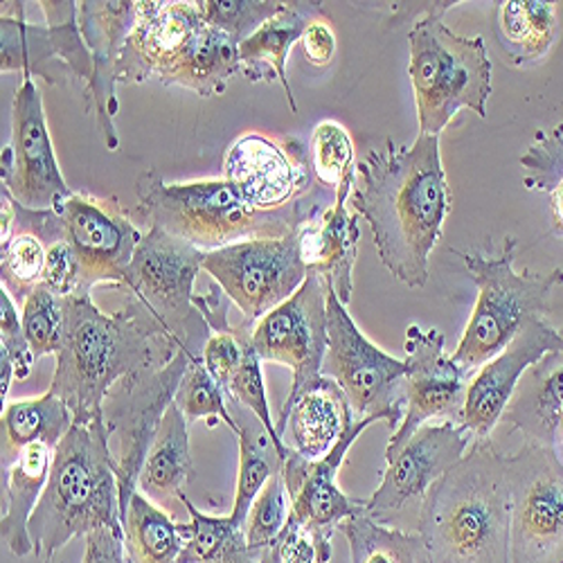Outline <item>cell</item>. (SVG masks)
Wrapping results in <instances>:
<instances>
[{
    "instance_id": "obj_1",
    "label": "cell",
    "mask_w": 563,
    "mask_h": 563,
    "mask_svg": "<svg viewBox=\"0 0 563 563\" xmlns=\"http://www.w3.org/2000/svg\"><path fill=\"white\" fill-rule=\"evenodd\" d=\"M372 230L382 264L408 289H424L429 260L451 214L440 135L419 133L404 147L386 140L356 167L350 197Z\"/></svg>"
},
{
    "instance_id": "obj_2",
    "label": "cell",
    "mask_w": 563,
    "mask_h": 563,
    "mask_svg": "<svg viewBox=\"0 0 563 563\" xmlns=\"http://www.w3.org/2000/svg\"><path fill=\"white\" fill-rule=\"evenodd\" d=\"M66 334L51 382L75 424H107L111 390L133 374L169 363L180 350L156 334L129 307L109 316L90 296L64 298Z\"/></svg>"
},
{
    "instance_id": "obj_3",
    "label": "cell",
    "mask_w": 563,
    "mask_h": 563,
    "mask_svg": "<svg viewBox=\"0 0 563 563\" xmlns=\"http://www.w3.org/2000/svg\"><path fill=\"white\" fill-rule=\"evenodd\" d=\"M509 514L507 453L483 440L421 498L417 532L431 563H509Z\"/></svg>"
},
{
    "instance_id": "obj_4",
    "label": "cell",
    "mask_w": 563,
    "mask_h": 563,
    "mask_svg": "<svg viewBox=\"0 0 563 563\" xmlns=\"http://www.w3.org/2000/svg\"><path fill=\"white\" fill-rule=\"evenodd\" d=\"M137 212L150 228L212 253L253 240L289 238L322 212V197L307 195L273 212L251 208L221 178L167 183L158 169H147L135 180Z\"/></svg>"
},
{
    "instance_id": "obj_5",
    "label": "cell",
    "mask_w": 563,
    "mask_h": 563,
    "mask_svg": "<svg viewBox=\"0 0 563 563\" xmlns=\"http://www.w3.org/2000/svg\"><path fill=\"white\" fill-rule=\"evenodd\" d=\"M98 530L124 537L109 429L73 424L55 449L48 485L30 519L34 554L41 563H53L73 539Z\"/></svg>"
},
{
    "instance_id": "obj_6",
    "label": "cell",
    "mask_w": 563,
    "mask_h": 563,
    "mask_svg": "<svg viewBox=\"0 0 563 563\" xmlns=\"http://www.w3.org/2000/svg\"><path fill=\"white\" fill-rule=\"evenodd\" d=\"M457 5H444L415 21L408 34V75L415 92L419 133L440 135L462 111L487 118L492 98V59L483 36H460L442 16Z\"/></svg>"
},
{
    "instance_id": "obj_7",
    "label": "cell",
    "mask_w": 563,
    "mask_h": 563,
    "mask_svg": "<svg viewBox=\"0 0 563 563\" xmlns=\"http://www.w3.org/2000/svg\"><path fill=\"white\" fill-rule=\"evenodd\" d=\"M516 238H505L498 255L457 253L478 287L472 318L451 354L466 377H474L485 363L498 356L530 318H545L554 291L563 285L561 268L548 273L516 271Z\"/></svg>"
},
{
    "instance_id": "obj_8",
    "label": "cell",
    "mask_w": 563,
    "mask_h": 563,
    "mask_svg": "<svg viewBox=\"0 0 563 563\" xmlns=\"http://www.w3.org/2000/svg\"><path fill=\"white\" fill-rule=\"evenodd\" d=\"M208 336L210 327L197 309L195 318L190 320V330H187V341L176 356L161 367H150L126 377L111 390L104 404V419L120 485L122 526L131 496L137 492V478L143 472L147 451L161 429V421L176 397L192 352L203 347Z\"/></svg>"
},
{
    "instance_id": "obj_9",
    "label": "cell",
    "mask_w": 563,
    "mask_h": 563,
    "mask_svg": "<svg viewBox=\"0 0 563 563\" xmlns=\"http://www.w3.org/2000/svg\"><path fill=\"white\" fill-rule=\"evenodd\" d=\"M206 253L161 228L140 240L124 277L126 307L156 334L176 343L187 341L195 307V279L203 271Z\"/></svg>"
},
{
    "instance_id": "obj_10",
    "label": "cell",
    "mask_w": 563,
    "mask_h": 563,
    "mask_svg": "<svg viewBox=\"0 0 563 563\" xmlns=\"http://www.w3.org/2000/svg\"><path fill=\"white\" fill-rule=\"evenodd\" d=\"M324 377L345 393L356 419H377L397 431L404 419L406 361L374 345L332 291L327 294Z\"/></svg>"
},
{
    "instance_id": "obj_11",
    "label": "cell",
    "mask_w": 563,
    "mask_h": 563,
    "mask_svg": "<svg viewBox=\"0 0 563 563\" xmlns=\"http://www.w3.org/2000/svg\"><path fill=\"white\" fill-rule=\"evenodd\" d=\"M509 563H563V460L526 440L507 455Z\"/></svg>"
},
{
    "instance_id": "obj_12",
    "label": "cell",
    "mask_w": 563,
    "mask_h": 563,
    "mask_svg": "<svg viewBox=\"0 0 563 563\" xmlns=\"http://www.w3.org/2000/svg\"><path fill=\"white\" fill-rule=\"evenodd\" d=\"M23 3H3L0 14V70L41 77L51 86L77 84L81 92L92 79V55L81 36L77 3L45 0V25L25 21Z\"/></svg>"
},
{
    "instance_id": "obj_13",
    "label": "cell",
    "mask_w": 563,
    "mask_h": 563,
    "mask_svg": "<svg viewBox=\"0 0 563 563\" xmlns=\"http://www.w3.org/2000/svg\"><path fill=\"white\" fill-rule=\"evenodd\" d=\"M300 230L282 240H253L206 253L203 271L240 307L244 320L255 324L305 285L309 271L300 257Z\"/></svg>"
},
{
    "instance_id": "obj_14",
    "label": "cell",
    "mask_w": 563,
    "mask_h": 563,
    "mask_svg": "<svg viewBox=\"0 0 563 563\" xmlns=\"http://www.w3.org/2000/svg\"><path fill=\"white\" fill-rule=\"evenodd\" d=\"M55 210L62 217L64 240L77 262V296H90L98 285L124 287L143 232L133 225L122 201L118 197L73 192Z\"/></svg>"
},
{
    "instance_id": "obj_15",
    "label": "cell",
    "mask_w": 563,
    "mask_h": 563,
    "mask_svg": "<svg viewBox=\"0 0 563 563\" xmlns=\"http://www.w3.org/2000/svg\"><path fill=\"white\" fill-rule=\"evenodd\" d=\"M3 190L27 210H55L68 187L45 120L43 98L32 77H23L12 100V140L0 154Z\"/></svg>"
},
{
    "instance_id": "obj_16",
    "label": "cell",
    "mask_w": 563,
    "mask_h": 563,
    "mask_svg": "<svg viewBox=\"0 0 563 563\" xmlns=\"http://www.w3.org/2000/svg\"><path fill=\"white\" fill-rule=\"evenodd\" d=\"M404 361V419L388 442L386 462L393 460L431 419L462 424L468 382L474 379L466 377L446 354L444 334L438 330H421L419 324L408 327Z\"/></svg>"
},
{
    "instance_id": "obj_17",
    "label": "cell",
    "mask_w": 563,
    "mask_h": 563,
    "mask_svg": "<svg viewBox=\"0 0 563 563\" xmlns=\"http://www.w3.org/2000/svg\"><path fill=\"white\" fill-rule=\"evenodd\" d=\"M327 289L309 273L305 285L271 313L253 324V345L264 363L285 365L294 372L291 393L300 395L322 377L327 354Z\"/></svg>"
},
{
    "instance_id": "obj_18",
    "label": "cell",
    "mask_w": 563,
    "mask_h": 563,
    "mask_svg": "<svg viewBox=\"0 0 563 563\" xmlns=\"http://www.w3.org/2000/svg\"><path fill=\"white\" fill-rule=\"evenodd\" d=\"M223 178L244 203L273 212L313 192L309 147L298 137L246 133L234 140L223 158Z\"/></svg>"
},
{
    "instance_id": "obj_19",
    "label": "cell",
    "mask_w": 563,
    "mask_h": 563,
    "mask_svg": "<svg viewBox=\"0 0 563 563\" xmlns=\"http://www.w3.org/2000/svg\"><path fill=\"white\" fill-rule=\"evenodd\" d=\"M206 21L197 0H137V19L118 64V84L158 77L174 86Z\"/></svg>"
},
{
    "instance_id": "obj_20",
    "label": "cell",
    "mask_w": 563,
    "mask_h": 563,
    "mask_svg": "<svg viewBox=\"0 0 563 563\" xmlns=\"http://www.w3.org/2000/svg\"><path fill=\"white\" fill-rule=\"evenodd\" d=\"M377 424V419H356L343 440L322 460H305L296 451L282 462V478L289 494V523L309 530L327 550L341 526L358 514H365L367 500H356L341 492L336 478L350 449L358 435Z\"/></svg>"
},
{
    "instance_id": "obj_21",
    "label": "cell",
    "mask_w": 563,
    "mask_h": 563,
    "mask_svg": "<svg viewBox=\"0 0 563 563\" xmlns=\"http://www.w3.org/2000/svg\"><path fill=\"white\" fill-rule=\"evenodd\" d=\"M472 444V433L457 421L421 427L406 446L386 462L382 485L369 496L365 514L382 521L388 514L421 500L449 468L464 457Z\"/></svg>"
},
{
    "instance_id": "obj_22",
    "label": "cell",
    "mask_w": 563,
    "mask_h": 563,
    "mask_svg": "<svg viewBox=\"0 0 563 563\" xmlns=\"http://www.w3.org/2000/svg\"><path fill=\"white\" fill-rule=\"evenodd\" d=\"M559 347H563V332L537 316L523 324V330L498 356L474 374L462 412V427L472 433L474 442L492 440L489 435L503 419L526 372Z\"/></svg>"
},
{
    "instance_id": "obj_23",
    "label": "cell",
    "mask_w": 563,
    "mask_h": 563,
    "mask_svg": "<svg viewBox=\"0 0 563 563\" xmlns=\"http://www.w3.org/2000/svg\"><path fill=\"white\" fill-rule=\"evenodd\" d=\"M137 0H81L77 3V21L81 36L92 55V79L81 92L86 111L96 113L107 150H120L115 115L118 100V64L122 48L135 27Z\"/></svg>"
},
{
    "instance_id": "obj_24",
    "label": "cell",
    "mask_w": 563,
    "mask_h": 563,
    "mask_svg": "<svg viewBox=\"0 0 563 563\" xmlns=\"http://www.w3.org/2000/svg\"><path fill=\"white\" fill-rule=\"evenodd\" d=\"M354 421V410L341 386L322 374L300 395L282 404L277 433L291 451L313 462L330 455Z\"/></svg>"
},
{
    "instance_id": "obj_25",
    "label": "cell",
    "mask_w": 563,
    "mask_h": 563,
    "mask_svg": "<svg viewBox=\"0 0 563 563\" xmlns=\"http://www.w3.org/2000/svg\"><path fill=\"white\" fill-rule=\"evenodd\" d=\"M320 19H332L330 12L324 10V3H318V0H311V3L309 0H296V3L285 0V8L268 19L253 36L240 43L242 75L255 84L277 81L285 88L291 113H298V102L287 77L289 53L302 38L305 30Z\"/></svg>"
},
{
    "instance_id": "obj_26",
    "label": "cell",
    "mask_w": 563,
    "mask_h": 563,
    "mask_svg": "<svg viewBox=\"0 0 563 563\" xmlns=\"http://www.w3.org/2000/svg\"><path fill=\"white\" fill-rule=\"evenodd\" d=\"M350 199H336L300 230V257L343 305L352 302L354 264L358 249V214L347 210Z\"/></svg>"
},
{
    "instance_id": "obj_27",
    "label": "cell",
    "mask_w": 563,
    "mask_h": 563,
    "mask_svg": "<svg viewBox=\"0 0 563 563\" xmlns=\"http://www.w3.org/2000/svg\"><path fill=\"white\" fill-rule=\"evenodd\" d=\"M563 332V327H561ZM563 410V347L534 363L516 388L503 419L526 440L559 449V421Z\"/></svg>"
},
{
    "instance_id": "obj_28",
    "label": "cell",
    "mask_w": 563,
    "mask_h": 563,
    "mask_svg": "<svg viewBox=\"0 0 563 563\" xmlns=\"http://www.w3.org/2000/svg\"><path fill=\"white\" fill-rule=\"evenodd\" d=\"M187 427L190 421L185 419L178 404L172 401L137 478V492L163 509L183 505L185 487L195 476Z\"/></svg>"
},
{
    "instance_id": "obj_29",
    "label": "cell",
    "mask_w": 563,
    "mask_h": 563,
    "mask_svg": "<svg viewBox=\"0 0 563 563\" xmlns=\"http://www.w3.org/2000/svg\"><path fill=\"white\" fill-rule=\"evenodd\" d=\"M55 449L48 444H32L3 474V516H0V539L16 556L34 552L30 537V519L51 478Z\"/></svg>"
},
{
    "instance_id": "obj_30",
    "label": "cell",
    "mask_w": 563,
    "mask_h": 563,
    "mask_svg": "<svg viewBox=\"0 0 563 563\" xmlns=\"http://www.w3.org/2000/svg\"><path fill=\"white\" fill-rule=\"evenodd\" d=\"M0 282L14 302L23 305L41 287L48 244L32 228L25 208L3 190V230H0Z\"/></svg>"
},
{
    "instance_id": "obj_31",
    "label": "cell",
    "mask_w": 563,
    "mask_h": 563,
    "mask_svg": "<svg viewBox=\"0 0 563 563\" xmlns=\"http://www.w3.org/2000/svg\"><path fill=\"white\" fill-rule=\"evenodd\" d=\"M75 424L70 408L55 395L45 393L30 399L8 401L0 415V435H3V464H12L19 453L32 444H57Z\"/></svg>"
},
{
    "instance_id": "obj_32",
    "label": "cell",
    "mask_w": 563,
    "mask_h": 563,
    "mask_svg": "<svg viewBox=\"0 0 563 563\" xmlns=\"http://www.w3.org/2000/svg\"><path fill=\"white\" fill-rule=\"evenodd\" d=\"M556 8L543 0H505L498 8L496 36L511 66L539 64L552 48Z\"/></svg>"
},
{
    "instance_id": "obj_33",
    "label": "cell",
    "mask_w": 563,
    "mask_h": 563,
    "mask_svg": "<svg viewBox=\"0 0 563 563\" xmlns=\"http://www.w3.org/2000/svg\"><path fill=\"white\" fill-rule=\"evenodd\" d=\"M238 408V442H240V474H238V489H234V503L230 519L244 528L246 516L260 496V492L266 487V483L282 472V457L271 442L268 433L264 431L262 421L246 410L240 404H230Z\"/></svg>"
},
{
    "instance_id": "obj_34",
    "label": "cell",
    "mask_w": 563,
    "mask_h": 563,
    "mask_svg": "<svg viewBox=\"0 0 563 563\" xmlns=\"http://www.w3.org/2000/svg\"><path fill=\"white\" fill-rule=\"evenodd\" d=\"M124 548L135 563H178L185 528L169 511L135 492L124 516Z\"/></svg>"
},
{
    "instance_id": "obj_35",
    "label": "cell",
    "mask_w": 563,
    "mask_h": 563,
    "mask_svg": "<svg viewBox=\"0 0 563 563\" xmlns=\"http://www.w3.org/2000/svg\"><path fill=\"white\" fill-rule=\"evenodd\" d=\"M190 516L185 528V548L178 563H260V554L246 543L244 528L228 516L201 511L190 498H183Z\"/></svg>"
},
{
    "instance_id": "obj_36",
    "label": "cell",
    "mask_w": 563,
    "mask_h": 563,
    "mask_svg": "<svg viewBox=\"0 0 563 563\" xmlns=\"http://www.w3.org/2000/svg\"><path fill=\"white\" fill-rule=\"evenodd\" d=\"M234 75H242L240 43L206 23L174 86L195 90L201 98H214L221 96Z\"/></svg>"
},
{
    "instance_id": "obj_37",
    "label": "cell",
    "mask_w": 563,
    "mask_h": 563,
    "mask_svg": "<svg viewBox=\"0 0 563 563\" xmlns=\"http://www.w3.org/2000/svg\"><path fill=\"white\" fill-rule=\"evenodd\" d=\"M350 545V563H431L419 532L390 528L367 514H358L339 530Z\"/></svg>"
},
{
    "instance_id": "obj_38",
    "label": "cell",
    "mask_w": 563,
    "mask_h": 563,
    "mask_svg": "<svg viewBox=\"0 0 563 563\" xmlns=\"http://www.w3.org/2000/svg\"><path fill=\"white\" fill-rule=\"evenodd\" d=\"M309 163L316 185L336 199H350L356 183V147L352 133L336 120L320 122L309 143Z\"/></svg>"
},
{
    "instance_id": "obj_39",
    "label": "cell",
    "mask_w": 563,
    "mask_h": 563,
    "mask_svg": "<svg viewBox=\"0 0 563 563\" xmlns=\"http://www.w3.org/2000/svg\"><path fill=\"white\" fill-rule=\"evenodd\" d=\"M201 350L203 347H197L192 352L190 365H187V369L183 374L174 401L178 404V408L183 410L185 419L190 421V424L203 417H217L232 433H238V429H240L238 419L232 417L223 390L219 388V384L212 379V374L203 365Z\"/></svg>"
},
{
    "instance_id": "obj_40",
    "label": "cell",
    "mask_w": 563,
    "mask_h": 563,
    "mask_svg": "<svg viewBox=\"0 0 563 563\" xmlns=\"http://www.w3.org/2000/svg\"><path fill=\"white\" fill-rule=\"evenodd\" d=\"M21 320L25 339L34 352V356H51L59 354L66 334V311L64 298L45 289L36 287L27 300L21 305Z\"/></svg>"
},
{
    "instance_id": "obj_41",
    "label": "cell",
    "mask_w": 563,
    "mask_h": 563,
    "mask_svg": "<svg viewBox=\"0 0 563 563\" xmlns=\"http://www.w3.org/2000/svg\"><path fill=\"white\" fill-rule=\"evenodd\" d=\"M197 3L210 27L238 43H244L285 8V0H197Z\"/></svg>"
},
{
    "instance_id": "obj_42",
    "label": "cell",
    "mask_w": 563,
    "mask_h": 563,
    "mask_svg": "<svg viewBox=\"0 0 563 563\" xmlns=\"http://www.w3.org/2000/svg\"><path fill=\"white\" fill-rule=\"evenodd\" d=\"M289 523V494L282 472L275 474L266 487L255 498L246 523H244V537L253 552H264L273 548L277 537L285 532Z\"/></svg>"
},
{
    "instance_id": "obj_43",
    "label": "cell",
    "mask_w": 563,
    "mask_h": 563,
    "mask_svg": "<svg viewBox=\"0 0 563 563\" xmlns=\"http://www.w3.org/2000/svg\"><path fill=\"white\" fill-rule=\"evenodd\" d=\"M519 163L528 190L548 195L563 180V124H556L550 131H537Z\"/></svg>"
},
{
    "instance_id": "obj_44",
    "label": "cell",
    "mask_w": 563,
    "mask_h": 563,
    "mask_svg": "<svg viewBox=\"0 0 563 563\" xmlns=\"http://www.w3.org/2000/svg\"><path fill=\"white\" fill-rule=\"evenodd\" d=\"M0 352L12 361L19 382L30 377L36 356L25 339L21 311L16 309L12 296L3 289H0Z\"/></svg>"
},
{
    "instance_id": "obj_45",
    "label": "cell",
    "mask_w": 563,
    "mask_h": 563,
    "mask_svg": "<svg viewBox=\"0 0 563 563\" xmlns=\"http://www.w3.org/2000/svg\"><path fill=\"white\" fill-rule=\"evenodd\" d=\"M64 230V228H62ZM41 285L45 289H51L53 294L68 298L77 296L79 289V271L75 255L66 240H57L48 244V253H45V268H43V282Z\"/></svg>"
},
{
    "instance_id": "obj_46",
    "label": "cell",
    "mask_w": 563,
    "mask_h": 563,
    "mask_svg": "<svg viewBox=\"0 0 563 563\" xmlns=\"http://www.w3.org/2000/svg\"><path fill=\"white\" fill-rule=\"evenodd\" d=\"M302 48L307 55V62L311 66H330L336 57V32L332 27V19H320L311 23L302 38Z\"/></svg>"
},
{
    "instance_id": "obj_47",
    "label": "cell",
    "mask_w": 563,
    "mask_h": 563,
    "mask_svg": "<svg viewBox=\"0 0 563 563\" xmlns=\"http://www.w3.org/2000/svg\"><path fill=\"white\" fill-rule=\"evenodd\" d=\"M124 537L113 530H98L86 537V550L81 563H126Z\"/></svg>"
},
{
    "instance_id": "obj_48",
    "label": "cell",
    "mask_w": 563,
    "mask_h": 563,
    "mask_svg": "<svg viewBox=\"0 0 563 563\" xmlns=\"http://www.w3.org/2000/svg\"><path fill=\"white\" fill-rule=\"evenodd\" d=\"M548 197H550V212H552L554 234L563 238V180L552 187V190L548 192Z\"/></svg>"
},
{
    "instance_id": "obj_49",
    "label": "cell",
    "mask_w": 563,
    "mask_h": 563,
    "mask_svg": "<svg viewBox=\"0 0 563 563\" xmlns=\"http://www.w3.org/2000/svg\"><path fill=\"white\" fill-rule=\"evenodd\" d=\"M556 453L563 460V410H561V421H559V449H556Z\"/></svg>"
}]
</instances>
